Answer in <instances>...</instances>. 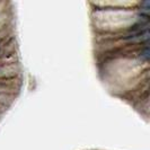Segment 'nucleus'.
<instances>
[{
  "mask_svg": "<svg viewBox=\"0 0 150 150\" xmlns=\"http://www.w3.org/2000/svg\"><path fill=\"white\" fill-rule=\"evenodd\" d=\"M141 58L146 61L148 60V58H149V49H148V47H146V49L143 50V52H141Z\"/></svg>",
  "mask_w": 150,
  "mask_h": 150,
  "instance_id": "obj_1",
  "label": "nucleus"
}]
</instances>
